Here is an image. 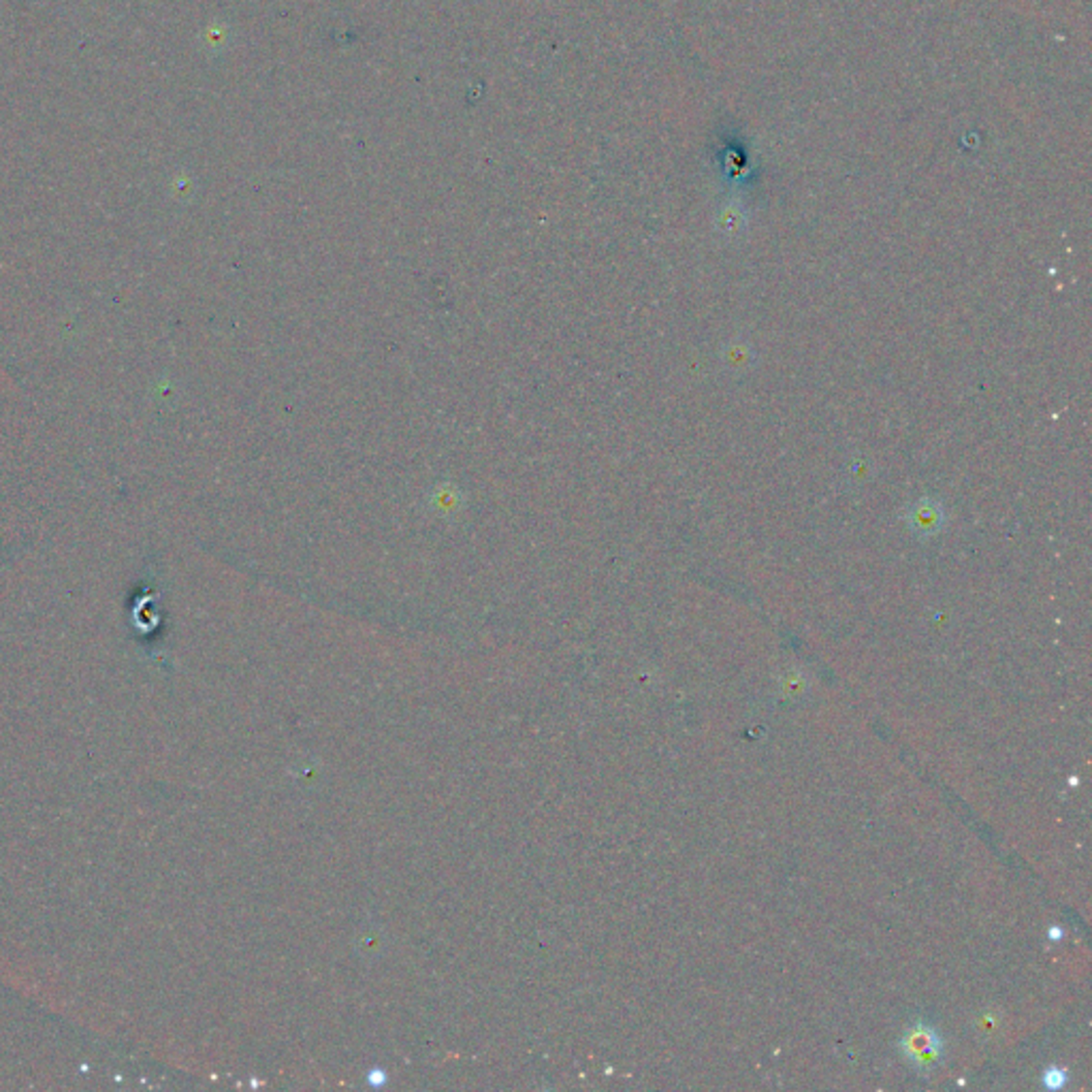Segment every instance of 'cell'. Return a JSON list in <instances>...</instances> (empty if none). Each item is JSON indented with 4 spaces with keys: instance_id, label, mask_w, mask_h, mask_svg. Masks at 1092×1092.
<instances>
[{
    "instance_id": "6da1fadb",
    "label": "cell",
    "mask_w": 1092,
    "mask_h": 1092,
    "mask_svg": "<svg viewBox=\"0 0 1092 1092\" xmlns=\"http://www.w3.org/2000/svg\"><path fill=\"white\" fill-rule=\"evenodd\" d=\"M902 1047H905V1052L909 1054V1060H913L920 1069L934 1067L941 1060L939 1039L928 1026L920 1024L916 1028H911L905 1037V1042H902Z\"/></svg>"
},
{
    "instance_id": "7a4b0ae2",
    "label": "cell",
    "mask_w": 1092,
    "mask_h": 1092,
    "mask_svg": "<svg viewBox=\"0 0 1092 1092\" xmlns=\"http://www.w3.org/2000/svg\"><path fill=\"white\" fill-rule=\"evenodd\" d=\"M907 523L913 533L922 535V538H926V535H934L945 523V514L939 501H932V500H922L918 503H913L907 512Z\"/></svg>"
},
{
    "instance_id": "3957f363",
    "label": "cell",
    "mask_w": 1092,
    "mask_h": 1092,
    "mask_svg": "<svg viewBox=\"0 0 1092 1092\" xmlns=\"http://www.w3.org/2000/svg\"><path fill=\"white\" fill-rule=\"evenodd\" d=\"M1046 1084L1049 1088H1058L1060 1084H1063V1074H1060V1071H1049V1074L1046 1076Z\"/></svg>"
}]
</instances>
